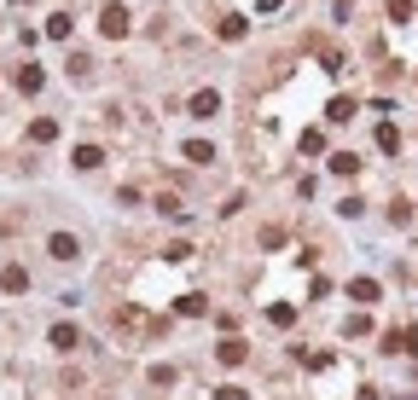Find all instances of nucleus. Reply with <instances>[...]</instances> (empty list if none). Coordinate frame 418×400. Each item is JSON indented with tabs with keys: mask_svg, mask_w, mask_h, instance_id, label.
<instances>
[{
	"mask_svg": "<svg viewBox=\"0 0 418 400\" xmlns=\"http://www.w3.org/2000/svg\"><path fill=\"white\" fill-rule=\"evenodd\" d=\"M99 29H105L111 41H122V35H128V6H105V12H99Z\"/></svg>",
	"mask_w": 418,
	"mask_h": 400,
	"instance_id": "nucleus-1",
	"label": "nucleus"
},
{
	"mask_svg": "<svg viewBox=\"0 0 418 400\" xmlns=\"http://www.w3.org/2000/svg\"><path fill=\"white\" fill-rule=\"evenodd\" d=\"M175 314H180V319H203V314H209V296H198V290L175 296Z\"/></svg>",
	"mask_w": 418,
	"mask_h": 400,
	"instance_id": "nucleus-2",
	"label": "nucleus"
},
{
	"mask_svg": "<svg viewBox=\"0 0 418 400\" xmlns=\"http://www.w3.org/2000/svg\"><path fill=\"white\" fill-rule=\"evenodd\" d=\"M47 250H53V261H76V255H81L76 232H53V238H47Z\"/></svg>",
	"mask_w": 418,
	"mask_h": 400,
	"instance_id": "nucleus-3",
	"label": "nucleus"
},
{
	"mask_svg": "<svg viewBox=\"0 0 418 400\" xmlns=\"http://www.w3.org/2000/svg\"><path fill=\"white\" fill-rule=\"evenodd\" d=\"M221 111V93H215V87H198V93H192V116H215Z\"/></svg>",
	"mask_w": 418,
	"mask_h": 400,
	"instance_id": "nucleus-4",
	"label": "nucleus"
},
{
	"mask_svg": "<svg viewBox=\"0 0 418 400\" xmlns=\"http://www.w3.org/2000/svg\"><path fill=\"white\" fill-rule=\"evenodd\" d=\"M47 342H53L58 354H70V348H81V331H76V325H53V337H47Z\"/></svg>",
	"mask_w": 418,
	"mask_h": 400,
	"instance_id": "nucleus-5",
	"label": "nucleus"
},
{
	"mask_svg": "<svg viewBox=\"0 0 418 400\" xmlns=\"http://www.w3.org/2000/svg\"><path fill=\"white\" fill-rule=\"evenodd\" d=\"M18 87H24V93H41V87H47V70H41V64H24V70H18Z\"/></svg>",
	"mask_w": 418,
	"mask_h": 400,
	"instance_id": "nucleus-6",
	"label": "nucleus"
},
{
	"mask_svg": "<svg viewBox=\"0 0 418 400\" xmlns=\"http://www.w3.org/2000/svg\"><path fill=\"white\" fill-rule=\"evenodd\" d=\"M244 354H250V348H244L238 337H227V342L215 348V360H221V366H244Z\"/></svg>",
	"mask_w": 418,
	"mask_h": 400,
	"instance_id": "nucleus-7",
	"label": "nucleus"
},
{
	"mask_svg": "<svg viewBox=\"0 0 418 400\" xmlns=\"http://www.w3.org/2000/svg\"><path fill=\"white\" fill-rule=\"evenodd\" d=\"M349 296H355L360 307H372V302H378L384 290H378V279H355V284H349Z\"/></svg>",
	"mask_w": 418,
	"mask_h": 400,
	"instance_id": "nucleus-8",
	"label": "nucleus"
},
{
	"mask_svg": "<svg viewBox=\"0 0 418 400\" xmlns=\"http://www.w3.org/2000/svg\"><path fill=\"white\" fill-rule=\"evenodd\" d=\"M29 140H35V145L58 140V122H53V116H35V122H29Z\"/></svg>",
	"mask_w": 418,
	"mask_h": 400,
	"instance_id": "nucleus-9",
	"label": "nucleus"
},
{
	"mask_svg": "<svg viewBox=\"0 0 418 400\" xmlns=\"http://www.w3.org/2000/svg\"><path fill=\"white\" fill-rule=\"evenodd\" d=\"M0 290L24 296V290H29V273H24V267H6V273H0Z\"/></svg>",
	"mask_w": 418,
	"mask_h": 400,
	"instance_id": "nucleus-10",
	"label": "nucleus"
},
{
	"mask_svg": "<svg viewBox=\"0 0 418 400\" xmlns=\"http://www.w3.org/2000/svg\"><path fill=\"white\" fill-rule=\"evenodd\" d=\"M325 116H331V122H349V116H355V99H349V93H337V99L325 105Z\"/></svg>",
	"mask_w": 418,
	"mask_h": 400,
	"instance_id": "nucleus-11",
	"label": "nucleus"
},
{
	"mask_svg": "<svg viewBox=\"0 0 418 400\" xmlns=\"http://www.w3.org/2000/svg\"><path fill=\"white\" fill-rule=\"evenodd\" d=\"M70 163H76V168H99V163H105V151H99V145H76V157H70Z\"/></svg>",
	"mask_w": 418,
	"mask_h": 400,
	"instance_id": "nucleus-12",
	"label": "nucleus"
},
{
	"mask_svg": "<svg viewBox=\"0 0 418 400\" xmlns=\"http://www.w3.org/2000/svg\"><path fill=\"white\" fill-rule=\"evenodd\" d=\"M267 319H273V325H285V331H290V325H297V307H290V302H273V307H267Z\"/></svg>",
	"mask_w": 418,
	"mask_h": 400,
	"instance_id": "nucleus-13",
	"label": "nucleus"
},
{
	"mask_svg": "<svg viewBox=\"0 0 418 400\" xmlns=\"http://www.w3.org/2000/svg\"><path fill=\"white\" fill-rule=\"evenodd\" d=\"M331 174H343V180H349V174H360V157H349V151H337V157H331Z\"/></svg>",
	"mask_w": 418,
	"mask_h": 400,
	"instance_id": "nucleus-14",
	"label": "nucleus"
},
{
	"mask_svg": "<svg viewBox=\"0 0 418 400\" xmlns=\"http://www.w3.org/2000/svg\"><path fill=\"white\" fill-rule=\"evenodd\" d=\"M157 209H163V215H169V220H186V203H180L175 192H163V198H157Z\"/></svg>",
	"mask_w": 418,
	"mask_h": 400,
	"instance_id": "nucleus-15",
	"label": "nucleus"
},
{
	"mask_svg": "<svg viewBox=\"0 0 418 400\" xmlns=\"http://www.w3.org/2000/svg\"><path fill=\"white\" fill-rule=\"evenodd\" d=\"M378 151H389V157H395V151H401V133H395V128H389V122H384V128H378Z\"/></svg>",
	"mask_w": 418,
	"mask_h": 400,
	"instance_id": "nucleus-16",
	"label": "nucleus"
},
{
	"mask_svg": "<svg viewBox=\"0 0 418 400\" xmlns=\"http://www.w3.org/2000/svg\"><path fill=\"white\" fill-rule=\"evenodd\" d=\"M186 157H192V163H215V145H209V140H192Z\"/></svg>",
	"mask_w": 418,
	"mask_h": 400,
	"instance_id": "nucleus-17",
	"label": "nucleus"
},
{
	"mask_svg": "<svg viewBox=\"0 0 418 400\" xmlns=\"http://www.w3.org/2000/svg\"><path fill=\"white\" fill-rule=\"evenodd\" d=\"M47 35H53V41H70V18L53 12V18H47Z\"/></svg>",
	"mask_w": 418,
	"mask_h": 400,
	"instance_id": "nucleus-18",
	"label": "nucleus"
},
{
	"mask_svg": "<svg viewBox=\"0 0 418 400\" xmlns=\"http://www.w3.org/2000/svg\"><path fill=\"white\" fill-rule=\"evenodd\" d=\"M244 29H250L244 18H227V24H221V41H244Z\"/></svg>",
	"mask_w": 418,
	"mask_h": 400,
	"instance_id": "nucleus-19",
	"label": "nucleus"
},
{
	"mask_svg": "<svg viewBox=\"0 0 418 400\" xmlns=\"http://www.w3.org/2000/svg\"><path fill=\"white\" fill-rule=\"evenodd\" d=\"M384 6H389V18H395V24H407V18H412V0H384Z\"/></svg>",
	"mask_w": 418,
	"mask_h": 400,
	"instance_id": "nucleus-20",
	"label": "nucleus"
},
{
	"mask_svg": "<svg viewBox=\"0 0 418 400\" xmlns=\"http://www.w3.org/2000/svg\"><path fill=\"white\" fill-rule=\"evenodd\" d=\"M215 400H244V389H238V383H221V389H215Z\"/></svg>",
	"mask_w": 418,
	"mask_h": 400,
	"instance_id": "nucleus-21",
	"label": "nucleus"
},
{
	"mask_svg": "<svg viewBox=\"0 0 418 400\" xmlns=\"http://www.w3.org/2000/svg\"><path fill=\"white\" fill-rule=\"evenodd\" d=\"M355 12V0H337V18H349Z\"/></svg>",
	"mask_w": 418,
	"mask_h": 400,
	"instance_id": "nucleus-22",
	"label": "nucleus"
},
{
	"mask_svg": "<svg viewBox=\"0 0 418 400\" xmlns=\"http://www.w3.org/2000/svg\"><path fill=\"white\" fill-rule=\"evenodd\" d=\"M256 6H262V12H279V0H256Z\"/></svg>",
	"mask_w": 418,
	"mask_h": 400,
	"instance_id": "nucleus-23",
	"label": "nucleus"
},
{
	"mask_svg": "<svg viewBox=\"0 0 418 400\" xmlns=\"http://www.w3.org/2000/svg\"><path fill=\"white\" fill-rule=\"evenodd\" d=\"M355 400H378V389H360V394H355Z\"/></svg>",
	"mask_w": 418,
	"mask_h": 400,
	"instance_id": "nucleus-24",
	"label": "nucleus"
},
{
	"mask_svg": "<svg viewBox=\"0 0 418 400\" xmlns=\"http://www.w3.org/2000/svg\"><path fill=\"white\" fill-rule=\"evenodd\" d=\"M401 400H418V394H401Z\"/></svg>",
	"mask_w": 418,
	"mask_h": 400,
	"instance_id": "nucleus-25",
	"label": "nucleus"
}]
</instances>
